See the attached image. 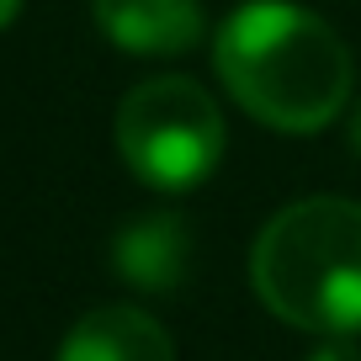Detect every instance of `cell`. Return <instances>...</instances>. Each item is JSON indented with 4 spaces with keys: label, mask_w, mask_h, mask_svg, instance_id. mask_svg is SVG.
I'll return each instance as SVG.
<instances>
[{
    "label": "cell",
    "mask_w": 361,
    "mask_h": 361,
    "mask_svg": "<svg viewBox=\"0 0 361 361\" xmlns=\"http://www.w3.org/2000/svg\"><path fill=\"white\" fill-rule=\"evenodd\" d=\"M218 80L255 123L276 133H319L350 102V48L324 16L293 0H250L213 37Z\"/></svg>",
    "instance_id": "6da1fadb"
},
{
    "label": "cell",
    "mask_w": 361,
    "mask_h": 361,
    "mask_svg": "<svg viewBox=\"0 0 361 361\" xmlns=\"http://www.w3.org/2000/svg\"><path fill=\"white\" fill-rule=\"evenodd\" d=\"M250 282L282 324L308 335L361 329V202L303 197L260 228Z\"/></svg>",
    "instance_id": "7a4b0ae2"
},
{
    "label": "cell",
    "mask_w": 361,
    "mask_h": 361,
    "mask_svg": "<svg viewBox=\"0 0 361 361\" xmlns=\"http://www.w3.org/2000/svg\"><path fill=\"white\" fill-rule=\"evenodd\" d=\"M117 154L154 192H192L224 159V112L197 80L154 75L117 106Z\"/></svg>",
    "instance_id": "3957f363"
},
{
    "label": "cell",
    "mask_w": 361,
    "mask_h": 361,
    "mask_svg": "<svg viewBox=\"0 0 361 361\" xmlns=\"http://www.w3.org/2000/svg\"><path fill=\"white\" fill-rule=\"evenodd\" d=\"M90 11H96V27L106 32V43L149 59L186 54L207 37L197 0H90Z\"/></svg>",
    "instance_id": "277c9868"
},
{
    "label": "cell",
    "mask_w": 361,
    "mask_h": 361,
    "mask_svg": "<svg viewBox=\"0 0 361 361\" xmlns=\"http://www.w3.org/2000/svg\"><path fill=\"white\" fill-rule=\"evenodd\" d=\"M59 361H176L165 324L149 319L144 308L106 303L90 308L59 345Z\"/></svg>",
    "instance_id": "5b68a950"
},
{
    "label": "cell",
    "mask_w": 361,
    "mask_h": 361,
    "mask_svg": "<svg viewBox=\"0 0 361 361\" xmlns=\"http://www.w3.org/2000/svg\"><path fill=\"white\" fill-rule=\"evenodd\" d=\"M117 271H123L133 287H176L180 271H186V228L176 218L154 213V218H138L117 234Z\"/></svg>",
    "instance_id": "8992f818"
},
{
    "label": "cell",
    "mask_w": 361,
    "mask_h": 361,
    "mask_svg": "<svg viewBox=\"0 0 361 361\" xmlns=\"http://www.w3.org/2000/svg\"><path fill=\"white\" fill-rule=\"evenodd\" d=\"M314 361H356V356H350V350L345 345H324V350H319V356Z\"/></svg>",
    "instance_id": "52a82bcc"
},
{
    "label": "cell",
    "mask_w": 361,
    "mask_h": 361,
    "mask_svg": "<svg viewBox=\"0 0 361 361\" xmlns=\"http://www.w3.org/2000/svg\"><path fill=\"white\" fill-rule=\"evenodd\" d=\"M16 11H22V0H0V27L11 22V16H16Z\"/></svg>",
    "instance_id": "ba28073f"
},
{
    "label": "cell",
    "mask_w": 361,
    "mask_h": 361,
    "mask_svg": "<svg viewBox=\"0 0 361 361\" xmlns=\"http://www.w3.org/2000/svg\"><path fill=\"white\" fill-rule=\"evenodd\" d=\"M350 144H356V154H361V112H356V128H350Z\"/></svg>",
    "instance_id": "9c48e42d"
}]
</instances>
